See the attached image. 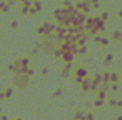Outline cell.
<instances>
[{
  "label": "cell",
  "instance_id": "13",
  "mask_svg": "<svg viewBox=\"0 0 122 120\" xmlns=\"http://www.w3.org/2000/svg\"><path fill=\"white\" fill-rule=\"evenodd\" d=\"M121 41H122V37H121Z\"/></svg>",
  "mask_w": 122,
  "mask_h": 120
},
{
  "label": "cell",
  "instance_id": "8",
  "mask_svg": "<svg viewBox=\"0 0 122 120\" xmlns=\"http://www.w3.org/2000/svg\"><path fill=\"white\" fill-rule=\"evenodd\" d=\"M61 93H63V91H61V90H55V93H53V96H60Z\"/></svg>",
  "mask_w": 122,
  "mask_h": 120
},
{
  "label": "cell",
  "instance_id": "2",
  "mask_svg": "<svg viewBox=\"0 0 122 120\" xmlns=\"http://www.w3.org/2000/svg\"><path fill=\"white\" fill-rule=\"evenodd\" d=\"M121 37H122V32H121V31H114V32L112 33V40H113V41L121 40Z\"/></svg>",
  "mask_w": 122,
  "mask_h": 120
},
{
  "label": "cell",
  "instance_id": "11",
  "mask_svg": "<svg viewBox=\"0 0 122 120\" xmlns=\"http://www.w3.org/2000/svg\"><path fill=\"white\" fill-rule=\"evenodd\" d=\"M121 81H122V74H121Z\"/></svg>",
  "mask_w": 122,
  "mask_h": 120
},
{
  "label": "cell",
  "instance_id": "3",
  "mask_svg": "<svg viewBox=\"0 0 122 120\" xmlns=\"http://www.w3.org/2000/svg\"><path fill=\"white\" fill-rule=\"evenodd\" d=\"M112 59H113V56L110 55V53H108V55H105V58H104V64H105V65L112 64Z\"/></svg>",
  "mask_w": 122,
  "mask_h": 120
},
{
  "label": "cell",
  "instance_id": "5",
  "mask_svg": "<svg viewBox=\"0 0 122 120\" xmlns=\"http://www.w3.org/2000/svg\"><path fill=\"white\" fill-rule=\"evenodd\" d=\"M11 94H12V90H11V88H8L6 91H5V97H11Z\"/></svg>",
  "mask_w": 122,
  "mask_h": 120
},
{
  "label": "cell",
  "instance_id": "6",
  "mask_svg": "<svg viewBox=\"0 0 122 120\" xmlns=\"http://www.w3.org/2000/svg\"><path fill=\"white\" fill-rule=\"evenodd\" d=\"M101 18H102V20L105 21L107 18H108V12H102V14H101Z\"/></svg>",
  "mask_w": 122,
  "mask_h": 120
},
{
  "label": "cell",
  "instance_id": "4",
  "mask_svg": "<svg viewBox=\"0 0 122 120\" xmlns=\"http://www.w3.org/2000/svg\"><path fill=\"white\" fill-rule=\"evenodd\" d=\"M34 8H35L37 11H41V3L38 2V0H35V2H34Z\"/></svg>",
  "mask_w": 122,
  "mask_h": 120
},
{
  "label": "cell",
  "instance_id": "9",
  "mask_svg": "<svg viewBox=\"0 0 122 120\" xmlns=\"http://www.w3.org/2000/svg\"><path fill=\"white\" fill-rule=\"evenodd\" d=\"M17 26H18V23H17V21H12V23H11V28H17Z\"/></svg>",
  "mask_w": 122,
  "mask_h": 120
},
{
  "label": "cell",
  "instance_id": "7",
  "mask_svg": "<svg viewBox=\"0 0 122 120\" xmlns=\"http://www.w3.org/2000/svg\"><path fill=\"white\" fill-rule=\"evenodd\" d=\"M101 44H102V46H107V44H108V40H107V38H101Z\"/></svg>",
  "mask_w": 122,
  "mask_h": 120
},
{
  "label": "cell",
  "instance_id": "12",
  "mask_svg": "<svg viewBox=\"0 0 122 120\" xmlns=\"http://www.w3.org/2000/svg\"><path fill=\"white\" fill-rule=\"evenodd\" d=\"M15 120H20V119H15Z\"/></svg>",
  "mask_w": 122,
  "mask_h": 120
},
{
  "label": "cell",
  "instance_id": "1",
  "mask_svg": "<svg viewBox=\"0 0 122 120\" xmlns=\"http://www.w3.org/2000/svg\"><path fill=\"white\" fill-rule=\"evenodd\" d=\"M86 74H87V70H86V67H79V69H76V72H75V78L84 79V78H87Z\"/></svg>",
  "mask_w": 122,
  "mask_h": 120
},
{
  "label": "cell",
  "instance_id": "10",
  "mask_svg": "<svg viewBox=\"0 0 122 120\" xmlns=\"http://www.w3.org/2000/svg\"><path fill=\"white\" fill-rule=\"evenodd\" d=\"M119 17H122V11H121V12H119Z\"/></svg>",
  "mask_w": 122,
  "mask_h": 120
}]
</instances>
